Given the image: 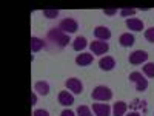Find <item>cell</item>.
Masks as SVG:
<instances>
[{"mask_svg": "<svg viewBox=\"0 0 154 116\" xmlns=\"http://www.w3.org/2000/svg\"><path fill=\"white\" fill-rule=\"evenodd\" d=\"M46 39L49 42H53L57 48H65L69 42V34L63 33L62 30L59 28H51L46 34Z\"/></svg>", "mask_w": 154, "mask_h": 116, "instance_id": "cell-1", "label": "cell"}, {"mask_svg": "<svg viewBox=\"0 0 154 116\" xmlns=\"http://www.w3.org/2000/svg\"><path fill=\"white\" fill-rule=\"evenodd\" d=\"M91 98L94 101H99V102H106L109 99H112V92L109 87H105V85H97L93 93H91Z\"/></svg>", "mask_w": 154, "mask_h": 116, "instance_id": "cell-2", "label": "cell"}, {"mask_svg": "<svg viewBox=\"0 0 154 116\" xmlns=\"http://www.w3.org/2000/svg\"><path fill=\"white\" fill-rule=\"evenodd\" d=\"M128 79H130V82L134 84L137 92H145V90L148 88V79H145V76L142 73H139V71H133Z\"/></svg>", "mask_w": 154, "mask_h": 116, "instance_id": "cell-3", "label": "cell"}, {"mask_svg": "<svg viewBox=\"0 0 154 116\" xmlns=\"http://www.w3.org/2000/svg\"><path fill=\"white\" fill-rule=\"evenodd\" d=\"M59 30H62L66 34H72V33H75L77 30H79V22H77L74 17H66V19L60 20Z\"/></svg>", "mask_w": 154, "mask_h": 116, "instance_id": "cell-4", "label": "cell"}, {"mask_svg": "<svg viewBox=\"0 0 154 116\" xmlns=\"http://www.w3.org/2000/svg\"><path fill=\"white\" fill-rule=\"evenodd\" d=\"M128 60H130V63H133V65L146 63V60H148V53H146V51H143V50H136V51H133V53L130 54Z\"/></svg>", "mask_w": 154, "mask_h": 116, "instance_id": "cell-5", "label": "cell"}, {"mask_svg": "<svg viewBox=\"0 0 154 116\" xmlns=\"http://www.w3.org/2000/svg\"><path fill=\"white\" fill-rule=\"evenodd\" d=\"M68 92H71L72 95H80L83 92V84L80 79H77V77H69V79L65 82Z\"/></svg>", "mask_w": 154, "mask_h": 116, "instance_id": "cell-6", "label": "cell"}, {"mask_svg": "<svg viewBox=\"0 0 154 116\" xmlns=\"http://www.w3.org/2000/svg\"><path fill=\"white\" fill-rule=\"evenodd\" d=\"M89 48H91V53L93 54H106L108 53V50H109V45L108 42H103V40H94L89 44Z\"/></svg>", "mask_w": 154, "mask_h": 116, "instance_id": "cell-7", "label": "cell"}, {"mask_svg": "<svg viewBox=\"0 0 154 116\" xmlns=\"http://www.w3.org/2000/svg\"><path fill=\"white\" fill-rule=\"evenodd\" d=\"M94 36H96V40H109L111 39V31L108 27H103V25H99V27L94 28Z\"/></svg>", "mask_w": 154, "mask_h": 116, "instance_id": "cell-8", "label": "cell"}, {"mask_svg": "<svg viewBox=\"0 0 154 116\" xmlns=\"http://www.w3.org/2000/svg\"><path fill=\"white\" fill-rule=\"evenodd\" d=\"M57 99H59V104L63 105V107H69V105L74 104V95L71 92H66V90L60 92L59 96H57Z\"/></svg>", "mask_w": 154, "mask_h": 116, "instance_id": "cell-9", "label": "cell"}, {"mask_svg": "<svg viewBox=\"0 0 154 116\" xmlns=\"http://www.w3.org/2000/svg\"><path fill=\"white\" fill-rule=\"evenodd\" d=\"M94 60V54L93 53H80V54H77L75 57V63L79 67H88L89 63H93Z\"/></svg>", "mask_w": 154, "mask_h": 116, "instance_id": "cell-10", "label": "cell"}, {"mask_svg": "<svg viewBox=\"0 0 154 116\" xmlns=\"http://www.w3.org/2000/svg\"><path fill=\"white\" fill-rule=\"evenodd\" d=\"M93 111L96 116H109L111 107L108 104H99V102H96V104H93Z\"/></svg>", "mask_w": 154, "mask_h": 116, "instance_id": "cell-11", "label": "cell"}, {"mask_svg": "<svg viewBox=\"0 0 154 116\" xmlns=\"http://www.w3.org/2000/svg\"><path fill=\"white\" fill-rule=\"evenodd\" d=\"M99 67H100V70H103V71H111V70L116 67V59L111 57V56L102 57V59L99 60Z\"/></svg>", "mask_w": 154, "mask_h": 116, "instance_id": "cell-12", "label": "cell"}, {"mask_svg": "<svg viewBox=\"0 0 154 116\" xmlns=\"http://www.w3.org/2000/svg\"><path fill=\"white\" fill-rule=\"evenodd\" d=\"M126 28L128 30H131V31H142L143 30V22L137 19V17H130V19H126Z\"/></svg>", "mask_w": 154, "mask_h": 116, "instance_id": "cell-13", "label": "cell"}, {"mask_svg": "<svg viewBox=\"0 0 154 116\" xmlns=\"http://www.w3.org/2000/svg\"><path fill=\"white\" fill-rule=\"evenodd\" d=\"M34 93L40 95V96H46L49 93V84L46 81H37L34 84Z\"/></svg>", "mask_w": 154, "mask_h": 116, "instance_id": "cell-14", "label": "cell"}, {"mask_svg": "<svg viewBox=\"0 0 154 116\" xmlns=\"http://www.w3.org/2000/svg\"><path fill=\"white\" fill-rule=\"evenodd\" d=\"M126 110H128L126 102L117 101V102L112 105V116H125V114H126Z\"/></svg>", "mask_w": 154, "mask_h": 116, "instance_id": "cell-15", "label": "cell"}, {"mask_svg": "<svg viewBox=\"0 0 154 116\" xmlns=\"http://www.w3.org/2000/svg\"><path fill=\"white\" fill-rule=\"evenodd\" d=\"M134 36L133 34H130V33H123V34H120V37H119V44L122 45V47H125V48H130V47H133L134 45Z\"/></svg>", "mask_w": 154, "mask_h": 116, "instance_id": "cell-16", "label": "cell"}, {"mask_svg": "<svg viewBox=\"0 0 154 116\" xmlns=\"http://www.w3.org/2000/svg\"><path fill=\"white\" fill-rule=\"evenodd\" d=\"M45 47H46V44H45L43 39L35 37V36L31 37V51H32V53H38V51L43 50Z\"/></svg>", "mask_w": 154, "mask_h": 116, "instance_id": "cell-17", "label": "cell"}, {"mask_svg": "<svg viewBox=\"0 0 154 116\" xmlns=\"http://www.w3.org/2000/svg\"><path fill=\"white\" fill-rule=\"evenodd\" d=\"M86 47H88V40H86V37H83V36H79V37H75L72 40V50L74 51H83Z\"/></svg>", "mask_w": 154, "mask_h": 116, "instance_id": "cell-18", "label": "cell"}, {"mask_svg": "<svg viewBox=\"0 0 154 116\" xmlns=\"http://www.w3.org/2000/svg\"><path fill=\"white\" fill-rule=\"evenodd\" d=\"M143 74L146 77H154V62H146L143 65Z\"/></svg>", "mask_w": 154, "mask_h": 116, "instance_id": "cell-19", "label": "cell"}, {"mask_svg": "<svg viewBox=\"0 0 154 116\" xmlns=\"http://www.w3.org/2000/svg\"><path fill=\"white\" fill-rule=\"evenodd\" d=\"M79 116H93V113H91V108H89L88 105H80L79 108H77V111H75Z\"/></svg>", "mask_w": 154, "mask_h": 116, "instance_id": "cell-20", "label": "cell"}, {"mask_svg": "<svg viewBox=\"0 0 154 116\" xmlns=\"http://www.w3.org/2000/svg\"><path fill=\"white\" fill-rule=\"evenodd\" d=\"M136 12H137L136 8H123V9H120V16L130 19V17H133V16L136 14Z\"/></svg>", "mask_w": 154, "mask_h": 116, "instance_id": "cell-21", "label": "cell"}, {"mask_svg": "<svg viewBox=\"0 0 154 116\" xmlns=\"http://www.w3.org/2000/svg\"><path fill=\"white\" fill-rule=\"evenodd\" d=\"M43 16L46 19H56V17H59V11L57 9H43Z\"/></svg>", "mask_w": 154, "mask_h": 116, "instance_id": "cell-22", "label": "cell"}, {"mask_svg": "<svg viewBox=\"0 0 154 116\" xmlns=\"http://www.w3.org/2000/svg\"><path fill=\"white\" fill-rule=\"evenodd\" d=\"M145 39H146L148 42L154 44V27H151V28H148L145 31Z\"/></svg>", "mask_w": 154, "mask_h": 116, "instance_id": "cell-23", "label": "cell"}, {"mask_svg": "<svg viewBox=\"0 0 154 116\" xmlns=\"http://www.w3.org/2000/svg\"><path fill=\"white\" fill-rule=\"evenodd\" d=\"M32 116H49V111H48V110H43V108H40V110H34Z\"/></svg>", "mask_w": 154, "mask_h": 116, "instance_id": "cell-24", "label": "cell"}, {"mask_svg": "<svg viewBox=\"0 0 154 116\" xmlns=\"http://www.w3.org/2000/svg\"><path fill=\"white\" fill-rule=\"evenodd\" d=\"M103 14H105V16H109V17H112V16H116V14H117V9H103Z\"/></svg>", "mask_w": 154, "mask_h": 116, "instance_id": "cell-25", "label": "cell"}, {"mask_svg": "<svg viewBox=\"0 0 154 116\" xmlns=\"http://www.w3.org/2000/svg\"><path fill=\"white\" fill-rule=\"evenodd\" d=\"M60 116H75V113H74L72 110H63V111L60 113Z\"/></svg>", "mask_w": 154, "mask_h": 116, "instance_id": "cell-26", "label": "cell"}, {"mask_svg": "<svg viewBox=\"0 0 154 116\" xmlns=\"http://www.w3.org/2000/svg\"><path fill=\"white\" fill-rule=\"evenodd\" d=\"M37 102V93H32V105H35Z\"/></svg>", "mask_w": 154, "mask_h": 116, "instance_id": "cell-27", "label": "cell"}, {"mask_svg": "<svg viewBox=\"0 0 154 116\" xmlns=\"http://www.w3.org/2000/svg\"><path fill=\"white\" fill-rule=\"evenodd\" d=\"M125 116H140L137 111H130V113H128V114H125Z\"/></svg>", "mask_w": 154, "mask_h": 116, "instance_id": "cell-28", "label": "cell"}]
</instances>
